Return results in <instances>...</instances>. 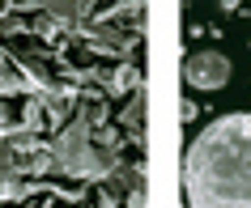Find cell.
<instances>
[{"label": "cell", "mask_w": 251, "mask_h": 208, "mask_svg": "<svg viewBox=\"0 0 251 208\" xmlns=\"http://www.w3.org/2000/svg\"><path fill=\"white\" fill-rule=\"evenodd\" d=\"M187 208H251V115H222L183 153Z\"/></svg>", "instance_id": "obj_1"}, {"label": "cell", "mask_w": 251, "mask_h": 208, "mask_svg": "<svg viewBox=\"0 0 251 208\" xmlns=\"http://www.w3.org/2000/svg\"><path fill=\"white\" fill-rule=\"evenodd\" d=\"M230 60L222 51H196L183 60V77L187 85H196V90H222L226 81H230Z\"/></svg>", "instance_id": "obj_2"}, {"label": "cell", "mask_w": 251, "mask_h": 208, "mask_svg": "<svg viewBox=\"0 0 251 208\" xmlns=\"http://www.w3.org/2000/svg\"><path fill=\"white\" fill-rule=\"evenodd\" d=\"M222 9H238V0H222Z\"/></svg>", "instance_id": "obj_3"}]
</instances>
